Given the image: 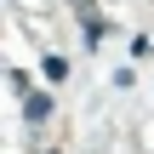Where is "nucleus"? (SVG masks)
<instances>
[{
  "instance_id": "1",
  "label": "nucleus",
  "mask_w": 154,
  "mask_h": 154,
  "mask_svg": "<svg viewBox=\"0 0 154 154\" xmlns=\"http://www.w3.org/2000/svg\"><path fill=\"white\" fill-rule=\"evenodd\" d=\"M51 109H57V103H51L46 91H29V97H23V120H29V126H46Z\"/></svg>"
},
{
  "instance_id": "2",
  "label": "nucleus",
  "mask_w": 154,
  "mask_h": 154,
  "mask_svg": "<svg viewBox=\"0 0 154 154\" xmlns=\"http://www.w3.org/2000/svg\"><path fill=\"white\" fill-rule=\"evenodd\" d=\"M63 74H69V57L51 51V57H46V80H63Z\"/></svg>"
}]
</instances>
